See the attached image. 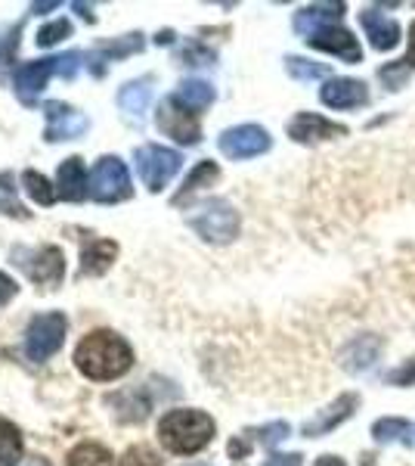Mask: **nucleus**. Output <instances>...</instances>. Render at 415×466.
<instances>
[{
  "label": "nucleus",
  "mask_w": 415,
  "mask_h": 466,
  "mask_svg": "<svg viewBox=\"0 0 415 466\" xmlns=\"http://www.w3.org/2000/svg\"><path fill=\"white\" fill-rule=\"evenodd\" d=\"M74 364L90 380H118L131 370L133 349L118 333L109 329H94L90 336L81 339L74 349Z\"/></svg>",
  "instance_id": "nucleus-1"
},
{
  "label": "nucleus",
  "mask_w": 415,
  "mask_h": 466,
  "mask_svg": "<svg viewBox=\"0 0 415 466\" xmlns=\"http://www.w3.org/2000/svg\"><path fill=\"white\" fill-rule=\"evenodd\" d=\"M158 439L171 454H199L214 439V420L202 410H168L158 423Z\"/></svg>",
  "instance_id": "nucleus-2"
},
{
  "label": "nucleus",
  "mask_w": 415,
  "mask_h": 466,
  "mask_svg": "<svg viewBox=\"0 0 415 466\" xmlns=\"http://www.w3.org/2000/svg\"><path fill=\"white\" fill-rule=\"evenodd\" d=\"M186 224L199 233L205 243L226 246L239 237V212L226 199H208L199 208H193Z\"/></svg>",
  "instance_id": "nucleus-3"
},
{
  "label": "nucleus",
  "mask_w": 415,
  "mask_h": 466,
  "mask_svg": "<svg viewBox=\"0 0 415 466\" xmlns=\"http://www.w3.org/2000/svg\"><path fill=\"white\" fill-rule=\"evenodd\" d=\"M81 66V54H65V56H53V59H37V63L22 66L16 72V94L22 96V103H35V96L47 87L50 75H65L72 78Z\"/></svg>",
  "instance_id": "nucleus-4"
},
{
  "label": "nucleus",
  "mask_w": 415,
  "mask_h": 466,
  "mask_svg": "<svg viewBox=\"0 0 415 466\" xmlns=\"http://www.w3.org/2000/svg\"><path fill=\"white\" fill-rule=\"evenodd\" d=\"M133 162H137V171H140L143 184H146V190H153V193L164 190V187H168V180L177 175L180 165H183L177 149L158 147V144L140 147L137 156H133Z\"/></svg>",
  "instance_id": "nucleus-5"
},
{
  "label": "nucleus",
  "mask_w": 415,
  "mask_h": 466,
  "mask_svg": "<svg viewBox=\"0 0 415 466\" xmlns=\"http://www.w3.org/2000/svg\"><path fill=\"white\" fill-rule=\"evenodd\" d=\"M131 175H127V165L118 156H105V159L96 162L94 175H90V197L96 202H122L131 199Z\"/></svg>",
  "instance_id": "nucleus-6"
},
{
  "label": "nucleus",
  "mask_w": 415,
  "mask_h": 466,
  "mask_svg": "<svg viewBox=\"0 0 415 466\" xmlns=\"http://www.w3.org/2000/svg\"><path fill=\"white\" fill-rule=\"evenodd\" d=\"M65 339V318L59 311L50 314H37V318L28 323L25 333V355L32 360H47L59 351V345Z\"/></svg>",
  "instance_id": "nucleus-7"
},
{
  "label": "nucleus",
  "mask_w": 415,
  "mask_h": 466,
  "mask_svg": "<svg viewBox=\"0 0 415 466\" xmlns=\"http://www.w3.org/2000/svg\"><path fill=\"white\" fill-rule=\"evenodd\" d=\"M158 127H162L168 137H173L177 144H186V147H195L202 140V127H199V118L195 112H190L177 96H168V100L158 106V116H155Z\"/></svg>",
  "instance_id": "nucleus-8"
},
{
  "label": "nucleus",
  "mask_w": 415,
  "mask_h": 466,
  "mask_svg": "<svg viewBox=\"0 0 415 466\" xmlns=\"http://www.w3.org/2000/svg\"><path fill=\"white\" fill-rule=\"evenodd\" d=\"M217 144H221V153L230 156V159H252V156H261L270 149V134L261 125H239L223 131Z\"/></svg>",
  "instance_id": "nucleus-9"
},
{
  "label": "nucleus",
  "mask_w": 415,
  "mask_h": 466,
  "mask_svg": "<svg viewBox=\"0 0 415 466\" xmlns=\"http://www.w3.org/2000/svg\"><path fill=\"white\" fill-rule=\"evenodd\" d=\"M16 255L19 258H28V261H19V265L25 268V274L32 277L35 283H41V287H56V283L63 280L65 261L56 246H44V249H37L35 255L25 249H16Z\"/></svg>",
  "instance_id": "nucleus-10"
},
{
  "label": "nucleus",
  "mask_w": 415,
  "mask_h": 466,
  "mask_svg": "<svg viewBox=\"0 0 415 466\" xmlns=\"http://www.w3.org/2000/svg\"><path fill=\"white\" fill-rule=\"evenodd\" d=\"M44 112H47V140L50 144H56V140H74L81 137V134L87 131V116L78 109H72L69 103H47L44 106Z\"/></svg>",
  "instance_id": "nucleus-11"
},
{
  "label": "nucleus",
  "mask_w": 415,
  "mask_h": 466,
  "mask_svg": "<svg viewBox=\"0 0 415 466\" xmlns=\"http://www.w3.org/2000/svg\"><path fill=\"white\" fill-rule=\"evenodd\" d=\"M344 125L329 122V118L316 116V112H298L289 122V137L298 140V144H320V140H335L344 137Z\"/></svg>",
  "instance_id": "nucleus-12"
},
{
  "label": "nucleus",
  "mask_w": 415,
  "mask_h": 466,
  "mask_svg": "<svg viewBox=\"0 0 415 466\" xmlns=\"http://www.w3.org/2000/svg\"><path fill=\"white\" fill-rule=\"evenodd\" d=\"M307 44L316 50H326V54L338 56V59H344V63H360V59H363V47L357 44V37L341 25L320 28V32H313L307 37Z\"/></svg>",
  "instance_id": "nucleus-13"
},
{
  "label": "nucleus",
  "mask_w": 415,
  "mask_h": 466,
  "mask_svg": "<svg viewBox=\"0 0 415 466\" xmlns=\"http://www.w3.org/2000/svg\"><path fill=\"white\" fill-rule=\"evenodd\" d=\"M357 408H360V395L357 392L338 395L326 410H320L313 420H307V423H304V435H307V439H320V435H326V432L335 430L338 423H344V420L351 417V413L357 410Z\"/></svg>",
  "instance_id": "nucleus-14"
},
{
  "label": "nucleus",
  "mask_w": 415,
  "mask_h": 466,
  "mask_svg": "<svg viewBox=\"0 0 415 466\" xmlns=\"http://www.w3.org/2000/svg\"><path fill=\"white\" fill-rule=\"evenodd\" d=\"M320 100L329 109H360L369 103V90L363 81L357 78H331L326 87L320 90Z\"/></svg>",
  "instance_id": "nucleus-15"
},
{
  "label": "nucleus",
  "mask_w": 415,
  "mask_h": 466,
  "mask_svg": "<svg viewBox=\"0 0 415 466\" xmlns=\"http://www.w3.org/2000/svg\"><path fill=\"white\" fill-rule=\"evenodd\" d=\"M384 349V339L381 336H357V339H351L341 349V355H338V360H341L344 370L351 373H363L369 370V367H375V360H379Z\"/></svg>",
  "instance_id": "nucleus-16"
},
{
  "label": "nucleus",
  "mask_w": 415,
  "mask_h": 466,
  "mask_svg": "<svg viewBox=\"0 0 415 466\" xmlns=\"http://www.w3.org/2000/svg\"><path fill=\"white\" fill-rule=\"evenodd\" d=\"M360 25H363V32L369 37V44H372L375 50H390L397 47L400 41V25L394 19H388L379 6H363V13H360Z\"/></svg>",
  "instance_id": "nucleus-17"
},
{
  "label": "nucleus",
  "mask_w": 415,
  "mask_h": 466,
  "mask_svg": "<svg viewBox=\"0 0 415 466\" xmlns=\"http://www.w3.org/2000/svg\"><path fill=\"white\" fill-rule=\"evenodd\" d=\"M56 193L59 199H69V202H81L90 193V180L84 171V159L78 156H69L56 171Z\"/></svg>",
  "instance_id": "nucleus-18"
},
{
  "label": "nucleus",
  "mask_w": 415,
  "mask_h": 466,
  "mask_svg": "<svg viewBox=\"0 0 415 466\" xmlns=\"http://www.w3.org/2000/svg\"><path fill=\"white\" fill-rule=\"evenodd\" d=\"M344 16V4H313L294 13V32L311 37L313 32L326 25H338V19Z\"/></svg>",
  "instance_id": "nucleus-19"
},
{
  "label": "nucleus",
  "mask_w": 415,
  "mask_h": 466,
  "mask_svg": "<svg viewBox=\"0 0 415 466\" xmlns=\"http://www.w3.org/2000/svg\"><path fill=\"white\" fill-rule=\"evenodd\" d=\"M118 255V246L112 239H87L81 249V274L96 277L112 265V258Z\"/></svg>",
  "instance_id": "nucleus-20"
},
{
  "label": "nucleus",
  "mask_w": 415,
  "mask_h": 466,
  "mask_svg": "<svg viewBox=\"0 0 415 466\" xmlns=\"http://www.w3.org/2000/svg\"><path fill=\"white\" fill-rule=\"evenodd\" d=\"M149 96H153V87H149V78L140 81H127V85L118 90V106H122L127 116L140 118L149 106Z\"/></svg>",
  "instance_id": "nucleus-21"
},
{
  "label": "nucleus",
  "mask_w": 415,
  "mask_h": 466,
  "mask_svg": "<svg viewBox=\"0 0 415 466\" xmlns=\"http://www.w3.org/2000/svg\"><path fill=\"white\" fill-rule=\"evenodd\" d=\"M412 69H415V22L410 28V54H406L403 59H397V63L384 66V69L379 72V78L388 85V90H400V87H406V78H410Z\"/></svg>",
  "instance_id": "nucleus-22"
},
{
  "label": "nucleus",
  "mask_w": 415,
  "mask_h": 466,
  "mask_svg": "<svg viewBox=\"0 0 415 466\" xmlns=\"http://www.w3.org/2000/svg\"><path fill=\"white\" fill-rule=\"evenodd\" d=\"M173 96H177V100L183 103L190 112H202V109H208L211 103H214V87H211L208 81L193 78V81H183Z\"/></svg>",
  "instance_id": "nucleus-23"
},
{
  "label": "nucleus",
  "mask_w": 415,
  "mask_h": 466,
  "mask_svg": "<svg viewBox=\"0 0 415 466\" xmlns=\"http://www.w3.org/2000/svg\"><path fill=\"white\" fill-rule=\"evenodd\" d=\"M372 435H375V441H381V445H394V441H400V445H412V426L400 417L379 420V423L372 426Z\"/></svg>",
  "instance_id": "nucleus-24"
},
{
  "label": "nucleus",
  "mask_w": 415,
  "mask_h": 466,
  "mask_svg": "<svg viewBox=\"0 0 415 466\" xmlns=\"http://www.w3.org/2000/svg\"><path fill=\"white\" fill-rule=\"evenodd\" d=\"M217 175H221V171H217V165L214 162H199L195 165V168L190 171V177L183 180V190L177 193V197H173V206H180V202H183L186 197H193L195 190H202V187H208V184H214L217 180Z\"/></svg>",
  "instance_id": "nucleus-25"
},
{
  "label": "nucleus",
  "mask_w": 415,
  "mask_h": 466,
  "mask_svg": "<svg viewBox=\"0 0 415 466\" xmlns=\"http://www.w3.org/2000/svg\"><path fill=\"white\" fill-rule=\"evenodd\" d=\"M22 461V435L13 423L0 420V466H16Z\"/></svg>",
  "instance_id": "nucleus-26"
},
{
  "label": "nucleus",
  "mask_w": 415,
  "mask_h": 466,
  "mask_svg": "<svg viewBox=\"0 0 415 466\" xmlns=\"http://www.w3.org/2000/svg\"><path fill=\"white\" fill-rule=\"evenodd\" d=\"M65 466H112V451L96 445V441H84V445L72 448Z\"/></svg>",
  "instance_id": "nucleus-27"
},
{
  "label": "nucleus",
  "mask_w": 415,
  "mask_h": 466,
  "mask_svg": "<svg viewBox=\"0 0 415 466\" xmlns=\"http://www.w3.org/2000/svg\"><path fill=\"white\" fill-rule=\"evenodd\" d=\"M22 180H25V190L35 202H41V206H53V202H56V197H59L56 187H50V180L44 175H37V171H25Z\"/></svg>",
  "instance_id": "nucleus-28"
},
{
  "label": "nucleus",
  "mask_w": 415,
  "mask_h": 466,
  "mask_svg": "<svg viewBox=\"0 0 415 466\" xmlns=\"http://www.w3.org/2000/svg\"><path fill=\"white\" fill-rule=\"evenodd\" d=\"M285 69H289L291 78H298V81H316V78H326L329 75V69L322 63H311V59H301V56L285 59Z\"/></svg>",
  "instance_id": "nucleus-29"
},
{
  "label": "nucleus",
  "mask_w": 415,
  "mask_h": 466,
  "mask_svg": "<svg viewBox=\"0 0 415 466\" xmlns=\"http://www.w3.org/2000/svg\"><path fill=\"white\" fill-rule=\"evenodd\" d=\"M137 50H143V35H127L124 41L115 44V47H103L94 59H96V63H103V59H115V56H124V54H137Z\"/></svg>",
  "instance_id": "nucleus-30"
},
{
  "label": "nucleus",
  "mask_w": 415,
  "mask_h": 466,
  "mask_svg": "<svg viewBox=\"0 0 415 466\" xmlns=\"http://www.w3.org/2000/svg\"><path fill=\"white\" fill-rule=\"evenodd\" d=\"M69 35H72L69 19H56V22H50V25H44L41 32H37V44H41V47H53V44H59L63 37H69Z\"/></svg>",
  "instance_id": "nucleus-31"
},
{
  "label": "nucleus",
  "mask_w": 415,
  "mask_h": 466,
  "mask_svg": "<svg viewBox=\"0 0 415 466\" xmlns=\"http://www.w3.org/2000/svg\"><path fill=\"white\" fill-rule=\"evenodd\" d=\"M122 466H162V461H158L155 451H149V448L137 445V448H127V451H124Z\"/></svg>",
  "instance_id": "nucleus-32"
},
{
  "label": "nucleus",
  "mask_w": 415,
  "mask_h": 466,
  "mask_svg": "<svg viewBox=\"0 0 415 466\" xmlns=\"http://www.w3.org/2000/svg\"><path fill=\"white\" fill-rule=\"evenodd\" d=\"M289 432H291L289 423H270V426H263V430H258V441H261V445H267V448H273Z\"/></svg>",
  "instance_id": "nucleus-33"
},
{
  "label": "nucleus",
  "mask_w": 415,
  "mask_h": 466,
  "mask_svg": "<svg viewBox=\"0 0 415 466\" xmlns=\"http://www.w3.org/2000/svg\"><path fill=\"white\" fill-rule=\"evenodd\" d=\"M388 382L390 386H415V358L400 364L394 373H388Z\"/></svg>",
  "instance_id": "nucleus-34"
},
{
  "label": "nucleus",
  "mask_w": 415,
  "mask_h": 466,
  "mask_svg": "<svg viewBox=\"0 0 415 466\" xmlns=\"http://www.w3.org/2000/svg\"><path fill=\"white\" fill-rule=\"evenodd\" d=\"M16 280H13V277H6L4 270H0V305H6L10 302L13 296H16Z\"/></svg>",
  "instance_id": "nucleus-35"
},
{
  "label": "nucleus",
  "mask_w": 415,
  "mask_h": 466,
  "mask_svg": "<svg viewBox=\"0 0 415 466\" xmlns=\"http://www.w3.org/2000/svg\"><path fill=\"white\" fill-rule=\"evenodd\" d=\"M263 466H301V454H276Z\"/></svg>",
  "instance_id": "nucleus-36"
},
{
  "label": "nucleus",
  "mask_w": 415,
  "mask_h": 466,
  "mask_svg": "<svg viewBox=\"0 0 415 466\" xmlns=\"http://www.w3.org/2000/svg\"><path fill=\"white\" fill-rule=\"evenodd\" d=\"M0 212H4V215H16V218H25L28 215L25 208L19 206V202H0Z\"/></svg>",
  "instance_id": "nucleus-37"
},
{
  "label": "nucleus",
  "mask_w": 415,
  "mask_h": 466,
  "mask_svg": "<svg viewBox=\"0 0 415 466\" xmlns=\"http://www.w3.org/2000/svg\"><path fill=\"white\" fill-rule=\"evenodd\" d=\"M313 466H344V461L341 457H331V454H326V457H320Z\"/></svg>",
  "instance_id": "nucleus-38"
},
{
  "label": "nucleus",
  "mask_w": 415,
  "mask_h": 466,
  "mask_svg": "<svg viewBox=\"0 0 415 466\" xmlns=\"http://www.w3.org/2000/svg\"><path fill=\"white\" fill-rule=\"evenodd\" d=\"M56 6H59L56 0H50V4H32V10L35 13H47V10H56Z\"/></svg>",
  "instance_id": "nucleus-39"
},
{
  "label": "nucleus",
  "mask_w": 415,
  "mask_h": 466,
  "mask_svg": "<svg viewBox=\"0 0 415 466\" xmlns=\"http://www.w3.org/2000/svg\"><path fill=\"white\" fill-rule=\"evenodd\" d=\"M0 187H4V190H13V175H0Z\"/></svg>",
  "instance_id": "nucleus-40"
}]
</instances>
